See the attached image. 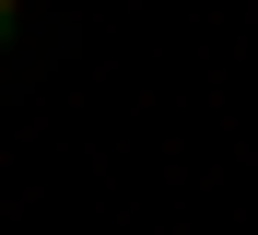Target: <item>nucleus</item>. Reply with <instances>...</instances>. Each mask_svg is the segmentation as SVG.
<instances>
[{"mask_svg":"<svg viewBox=\"0 0 258 235\" xmlns=\"http://www.w3.org/2000/svg\"><path fill=\"white\" fill-rule=\"evenodd\" d=\"M0 12H24V0H0Z\"/></svg>","mask_w":258,"mask_h":235,"instance_id":"nucleus-1","label":"nucleus"}]
</instances>
